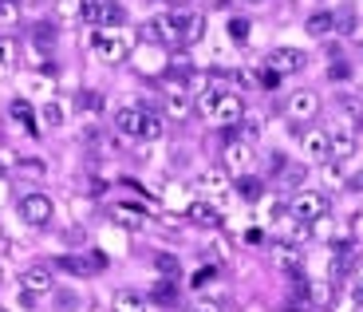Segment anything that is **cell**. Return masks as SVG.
I'll return each mask as SVG.
<instances>
[{"label": "cell", "mask_w": 363, "mask_h": 312, "mask_svg": "<svg viewBox=\"0 0 363 312\" xmlns=\"http://www.w3.org/2000/svg\"><path fill=\"white\" fill-rule=\"evenodd\" d=\"M201 36H206V16H201L198 9H190V24H186V36H182V44H198Z\"/></svg>", "instance_id": "obj_26"}, {"label": "cell", "mask_w": 363, "mask_h": 312, "mask_svg": "<svg viewBox=\"0 0 363 312\" xmlns=\"http://www.w3.org/2000/svg\"><path fill=\"white\" fill-rule=\"evenodd\" d=\"M111 4H118V0H111Z\"/></svg>", "instance_id": "obj_49"}, {"label": "cell", "mask_w": 363, "mask_h": 312, "mask_svg": "<svg viewBox=\"0 0 363 312\" xmlns=\"http://www.w3.org/2000/svg\"><path fill=\"white\" fill-rule=\"evenodd\" d=\"M20 289H24V293H32L40 301V296H48L55 289V277H52V269L48 265H32V269H24V273H20Z\"/></svg>", "instance_id": "obj_8"}, {"label": "cell", "mask_w": 363, "mask_h": 312, "mask_svg": "<svg viewBox=\"0 0 363 312\" xmlns=\"http://www.w3.org/2000/svg\"><path fill=\"white\" fill-rule=\"evenodd\" d=\"M83 241V230H67V245H79Z\"/></svg>", "instance_id": "obj_46"}, {"label": "cell", "mask_w": 363, "mask_h": 312, "mask_svg": "<svg viewBox=\"0 0 363 312\" xmlns=\"http://www.w3.org/2000/svg\"><path fill=\"white\" fill-rule=\"evenodd\" d=\"M83 16H87L95 28H123V24H127L123 9L111 4V0H87V12H83Z\"/></svg>", "instance_id": "obj_7"}, {"label": "cell", "mask_w": 363, "mask_h": 312, "mask_svg": "<svg viewBox=\"0 0 363 312\" xmlns=\"http://www.w3.org/2000/svg\"><path fill=\"white\" fill-rule=\"evenodd\" d=\"M16 67V40L0 36V72H12Z\"/></svg>", "instance_id": "obj_28"}, {"label": "cell", "mask_w": 363, "mask_h": 312, "mask_svg": "<svg viewBox=\"0 0 363 312\" xmlns=\"http://www.w3.org/2000/svg\"><path fill=\"white\" fill-rule=\"evenodd\" d=\"M229 36H233L237 44H245V40H249V24H245V20H233V24H229Z\"/></svg>", "instance_id": "obj_42"}, {"label": "cell", "mask_w": 363, "mask_h": 312, "mask_svg": "<svg viewBox=\"0 0 363 312\" xmlns=\"http://www.w3.org/2000/svg\"><path fill=\"white\" fill-rule=\"evenodd\" d=\"M162 107H166V115H170V119H190V111H194V95L186 91V87H178V83H170V87H166Z\"/></svg>", "instance_id": "obj_10"}, {"label": "cell", "mask_w": 363, "mask_h": 312, "mask_svg": "<svg viewBox=\"0 0 363 312\" xmlns=\"http://www.w3.org/2000/svg\"><path fill=\"white\" fill-rule=\"evenodd\" d=\"M328 150L336 162H347L355 155V130H344V127H332L328 130Z\"/></svg>", "instance_id": "obj_14"}, {"label": "cell", "mask_w": 363, "mask_h": 312, "mask_svg": "<svg viewBox=\"0 0 363 312\" xmlns=\"http://www.w3.org/2000/svg\"><path fill=\"white\" fill-rule=\"evenodd\" d=\"M115 312H146V301L135 293H118L115 296Z\"/></svg>", "instance_id": "obj_30"}, {"label": "cell", "mask_w": 363, "mask_h": 312, "mask_svg": "<svg viewBox=\"0 0 363 312\" xmlns=\"http://www.w3.org/2000/svg\"><path fill=\"white\" fill-rule=\"evenodd\" d=\"M91 52L99 55L103 64H118V60H127V36H118V28H95Z\"/></svg>", "instance_id": "obj_3"}, {"label": "cell", "mask_w": 363, "mask_h": 312, "mask_svg": "<svg viewBox=\"0 0 363 312\" xmlns=\"http://www.w3.org/2000/svg\"><path fill=\"white\" fill-rule=\"evenodd\" d=\"M257 206H261V221H264V225H281L284 210H289V206H284V194H261Z\"/></svg>", "instance_id": "obj_17"}, {"label": "cell", "mask_w": 363, "mask_h": 312, "mask_svg": "<svg viewBox=\"0 0 363 312\" xmlns=\"http://www.w3.org/2000/svg\"><path fill=\"white\" fill-rule=\"evenodd\" d=\"M209 281H213V269H201V273H198V281H194V285H209Z\"/></svg>", "instance_id": "obj_45"}, {"label": "cell", "mask_w": 363, "mask_h": 312, "mask_svg": "<svg viewBox=\"0 0 363 312\" xmlns=\"http://www.w3.org/2000/svg\"><path fill=\"white\" fill-rule=\"evenodd\" d=\"M9 115H12V123H16V127H24L28 130V135H40V119H36V111H32V107H28V103L24 99H16V103H12V107H9Z\"/></svg>", "instance_id": "obj_20"}, {"label": "cell", "mask_w": 363, "mask_h": 312, "mask_svg": "<svg viewBox=\"0 0 363 312\" xmlns=\"http://www.w3.org/2000/svg\"><path fill=\"white\" fill-rule=\"evenodd\" d=\"M190 312H225V308H221L218 301H206V296H198V301L190 304Z\"/></svg>", "instance_id": "obj_43"}, {"label": "cell", "mask_w": 363, "mask_h": 312, "mask_svg": "<svg viewBox=\"0 0 363 312\" xmlns=\"http://www.w3.org/2000/svg\"><path fill=\"white\" fill-rule=\"evenodd\" d=\"M143 107H118L115 111V130L127 138H138V130H143Z\"/></svg>", "instance_id": "obj_16"}, {"label": "cell", "mask_w": 363, "mask_h": 312, "mask_svg": "<svg viewBox=\"0 0 363 312\" xmlns=\"http://www.w3.org/2000/svg\"><path fill=\"white\" fill-rule=\"evenodd\" d=\"M352 293H355V301H363V261L352 265Z\"/></svg>", "instance_id": "obj_40"}, {"label": "cell", "mask_w": 363, "mask_h": 312, "mask_svg": "<svg viewBox=\"0 0 363 312\" xmlns=\"http://www.w3.org/2000/svg\"><path fill=\"white\" fill-rule=\"evenodd\" d=\"M289 312H296V308H289Z\"/></svg>", "instance_id": "obj_50"}, {"label": "cell", "mask_w": 363, "mask_h": 312, "mask_svg": "<svg viewBox=\"0 0 363 312\" xmlns=\"http://www.w3.org/2000/svg\"><path fill=\"white\" fill-rule=\"evenodd\" d=\"M249 162H253V147H249V143H241V138H229L225 147H221V166H225V170H233V174H245Z\"/></svg>", "instance_id": "obj_9"}, {"label": "cell", "mask_w": 363, "mask_h": 312, "mask_svg": "<svg viewBox=\"0 0 363 312\" xmlns=\"http://www.w3.org/2000/svg\"><path fill=\"white\" fill-rule=\"evenodd\" d=\"M328 79H352V64H344V60H336V64L328 67Z\"/></svg>", "instance_id": "obj_41"}, {"label": "cell", "mask_w": 363, "mask_h": 312, "mask_svg": "<svg viewBox=\"0 0 363 312\" xmlns=\"http://www.w3.org/2000/svg\"><path fill=\"white\" fill-rule=\"evenodd\" d=\"M347 174H344V162H336V158H328L324 162V186H344Z\"/></svg>", "instance_id": "obj_32"}, {"label": "cell", "mask_w": 363, "mask_h": 312, "mask_svg": "<svg viewBox=\"0 0 363 312\" xmlns=\"http://www.w3.org/2000/svg\"><path fill=\"white\" fill-rule=\"evenodd\" d=\"M352 24H355V12H352V9L336 16V32H352Z\"/></svg>", "instance_id": "obj_44"}, {"label": "cell", "mask_w": 363, "mask_h": 312, "mask_svg": "<svg viewBox=\"0 0 363 312\" xmlns=\"http://www.w3.org/2000/svg\"><path fill=\"white\" fill-rule=\"evenodd\" d=\"M24 91H28V95H40V99H52L55 79H52V75H28V79H24Z\"/></svg>", "instance_id": "obj_22"}, {"label": "cell", "mask_w": 363, "mask_h": 312, "mask_svg": "<svg viewBox=\"0 0 363 312\" xmlns=\"http://www.w3.org/2000/svg\"><path fill=\"white\" fill-rule=\"evenodd\" d=\"M221 95H225V87H221V83H213V87H201V91L194 95V111H198V115H206V119H213V115H218Z\"/></svg>", "instance_id": "obj_18"}, {"label": "cell", "mask_w": 363, "mask_h": 312, "mask_svg": "<svg viewBox=\"0 0 363 312\" xmlns=\"http://www.w3.org/2000/svg\"><path fill=\"white\" fill-rule=\"evenodd\" d=\"M87 12V0H55V16L60 20H79Z\"/></svg>", "instance_id": "obj_27"}, {"label": "cell", "mask_w": 363, "mask_h": 312, "mask_svg": "<svg viewBox=\"0 0 363 312\" xmlns=\"http://www.w3.org/2000/svg\"><path fill=\"white\" fill-rule=\"evenodd\" d=\"M194 190H201V194H221V198H225V190H229L225 166H209V170H201V174L194 178Z\"/></svg>", "instance_id": "obj_13"}, {"label": "cell", "mask_w": 363, "mask_h": 312, "mask_svg": "<svg viewBox=\"0 0 363 312\" xmlns=\"http://www.w3.org/2000/svg\"><path fill=\"white\" fill-rule=\"evenodd\" d=\"M186 218L194 221V225H221V210L218 206H209V202H186Z\"/></svg>", "instance_id": "obj_19"}, {"label": "cell", "mask_w": 363, "mask_h": 312, "mask_svg": "<svg viewBox=\"0 0 363 312\" xmlns=\"http://www.w3.org/2000/svg\"><path fill=\"white\" fill-rule=\"evenodd\" d=\"M328 210H332V202H328L324 190H296L292 202H289V218L308 221V225H316L320 218H328Z\"/></svg>", "instance_id": "obj_1"}, {"label": "cell", "mask_w": 363, "mask_h": 312, "mask_svg": "<svg viewBox=\"0 0 363 312\" xmlns=\"http://www.w3.org/2000/svg\"><path fill=\"white\" fill-rule=\"evenodd\" d=\"M237 4H261V0H237Z\"/></svg>", "instance_id": "obj_48"}, {"label": "cell", "mask_w": 363, "mask_h": 312, "mask_svg": "<svg viewBox=\"0 0 363 312\" xmlns=\"http://www.w3.org/2000/svg\"><path fill=\"white\" fill-rule=\"evenodd\" d=\"M0 20H4V24H16L20 20V0H0Z\"/></svg>", "instance_id": "obj_36"}, {"label": "cell", "mask_w": 363, "mask_h": 312, "mask_svg": "<svg viewBox=\"0 0 363 312\" xmlns=\"http://www.w3.org/2000/svg\"><path fill=\"white\" fill-rule=\"evenodd\" d=\"M264 67H272L277 75H296L308 67V52H300V48H272Z\"/></svg>", "instance_id": "obj_4"}, {"label": "cell", "mask_w": 363, "mask_h": 312, "mask_svg": "<svg viewBox=\"0 0 363 312\" xmlns=\"http://www.w3.org/2000/svg\"><path fill=\"white\" fill-rule=\"evenodd\" d=\"M44 158H20L16 162V174H24V178H44Z\"/></svg>", "instance_id": "obj_33"}, {"label": "cell", "mask_w": 363, "mask_h": 312, "mask_svg": "<svg viewBox=\"0 0 363 312\" xmlns=\"http://www.w3.org/2000/svg\"><path fill=\"white\" fill-rule=\"evenodd\" d=\"M237 127H241V130H245V135L257 143V138H261V115H245V119L237 123Z\"/></svg>", "instance_id": "obj_37"}, {"label": "cell", "mask_w": 363, "mask_h": 312, "mask_svg": "<svg viewBox=\"0 0 363 312\" xmlns=\"http://www.w3.org/2000/svg\"><path fill=\"white\" fill-rule=\"evenodd\" d=\"M40 123H44L48 130H60V127H64V107H60V99H44V111H40Z\"/></svg>", "instance_id": "obj_23"}, {"label": "cell", "mask_w": 363, "mask_h": 312, "mask_svg": "<svg viewBox=\"0 0 363 312\" xmlns=\"http://www.w3.org/2000/svg\"><path fill=\"white\" fill-rule=\"evenodd\" d=\"M277 257H281V269H284L289 277H296V281L304 277V261H300L296 249H277Z\"/></svg>", "instance_id": "obj_25"}, {"label": "cell", "mask_w": 363, "mask_h": 312, "mask_svg": "<svg viewBox=\"0 0 363 312\" xmlns=\"http://www.w3.org/2000/svg\"><path fill=\"white\" fill-rule=\"evenodd\" d=\"M344 186H352V190H363V174H355V178H347Z\"/></svg>", "instance_id": "obj_47"}, {"label": "cell", "mask_w": 363, "mask_h": 312, "mask_svg": "<svg viewBox=\"0 0 363 312\" xmlns=\"http://www.w3.org/2000/svg\"><path fill=\"white\" fill-rule=\"evenodd\" d=\"M16 213H20V221H24V225H32V230H44V225H52L55 206H52V198H48V194L32 190V194H24V198L16 202Z\"/></svg>", "instance_id": "obj_2"}, {"label": "cell", "mask_w": 363, "mask_h": 312, "mask_svg": "<svg viewBox=\"0 0 363 312\" xmlns=\"http://www.w3.org/2000/svg\"><path fill=\"white\" fill-rule=\"evenodd\" d=\"M213 119H218L221 127L237 130V123L245 119V103H241V95H233V91H225V95H221V103H218V115H213Z\"/></svg>", "instance_id": "obj_11"}, {"label": "cell", "mask_w": 363, "mask_h": 312, "mask_svg": "<svg viewBox=\"0 0 363 312\" xmlns=\"http://www.w3.org/2000/svg\"><path fill=\"white\" fill-rule=\"evenodd\" d=\"M300 150H304L308 162H328L332 158V150H328V130H304L300 135Z\"/></svg>", "instance_id": "obj_12"}, {"label": "cell", "mask_w": 363, "mask_h": 312, "mask_svg": "<svg viewBox=\"0 0 363 312\" xmlns=\"http://www.w3.org/2000/svg\"><path fill=\"white\" fill-rule=\"evenodd\" d=\"M304 28H308V36H332L336 32V16L332 12H312Z\"/></svg>", "instance_id": "obj_21"}, {"label": "cell", "mask_w": 363, "mask_h": 312, "mask_svg": "<svg viewBox=\"0 0 363 312\" xmlns=\"http://www.w3.org/2000/svg\"><path fill=\"white\" fill-rule=\"evenodd\" d=\"M300 182H304V166H289V170H281V194H296Z\"/></svg>", "instance_id": "obj_29"}, {"label": "cell", "mask_w": 363, "mask_h": 312, "mask_svg": "<svg viewBox=\"0 0 363 312\" xmlns=\"http://www.w3.org/2000/svg\"><path fill=\"white\" fill-rule=\"evenodd\" d=\"M281 233H284V238H289V241H296V245H300V241H308V238H316V233H312V225H308V221H296V218L281 221Z\"/></svg>", "instance_id": "obj_24"}, {"label": "cell", "mask_w": 363, "mask_h": 312, "mask_svg": "<svg viewBox=\"0 0 363 312\" xmlns=\"http://www.w3.org/2000/svg\"><path fill=\"white\" fill-rule=\"evenodd\" d=\"M284 115H289L292 123H308L320 115V95L316 91H292L289 103H284Z\"/></svg>", "instance_id": "obj_6"}, {"label": "cell", "mask_w": 363, "mask_h": 312, "mask_svg": "<svg viewBox=\"0 0 363 312\" xmlns=\"http://www.w3.org/2000/svg\"><path fill=\"white\" fill-rule=\"evenodd\" d=\"M79 111H87V115L95 111V115H99V111H103V95L99 91H83L79 95Z\"/></svg>", "instance_id": "obj_35"}, {"label": "cell", "mask_w": 363, "mask_h": 312, "mask_svg": "<svg viewBox=\"0 0 363 312\" xmlns=\"http://www.w3.org/2000/svg\"><path fill=\"white\" fill-rule=\"evenodd\" d=\"M174 296H178V293H174V281H170V277H166V281H158V285H155V301L170 304Z\"/></svg>", "instance_id": "obj_38"}, {"label": "cell", "mask_w": 363, "mask_h": 312, "mask_svg": "<svg viewBox=\"0 0 363 312\" xmlns=\"http://www.w3.org/2000/svg\"><path fill=\"white\" fill-rule=\"evenodd\" d=\"M60 269H64V273H75V277H95V273L107 269V253H99V249H91V253H83V257L64 253V257H60Z\"/></svg>", "instance_id": "obj_5"}, {"label": "cell", "mask_w": 363, "mask_h": 312, "mask_svg": "<svg viewBox=\"0 0 363 312\" xmlns=\"http://www.w3.org/2000/svg\"><path fill=\"white\" fill-rule=\"evenodd\" d=\"M0 312H4V308H0Z\"/></svg>", "instance_id": "obj_51"}, {"label": "cell", "mask_w": 363, "mask_h": 312, "mask_svg": "<svg viewBox=\"0 0 363 312\" xmlns=\"http://www.w3.org/2000/svg\"><path fill=\"white\" fill-rule=\"evenodd\" d=\"M111 221H115V225H123V230H143L150 218H146V210H138V206L118 202V206H111Z\"/></svg>", "instance_id": "obj_15"}, {"label": "cell", "mask_w": 363, "mask_h": 312, "mask_svg": "<svg viewBox=\"0 0 363 312\" xmlns=\"http://www.w3.org/2000/svg\"><path fill=\"white\" fill-rule=\"evenodd\" d=\"M162 119H158V115H150V111H146L143 115V130H138V138H146V143H150V138H162Z\"/></svg>", "instance_id": "obj_31"}, {"label": "cell", "mask_w": 363, "mask_h": 312, "mask_svg": "<svg viewBox=\"0 0 363 312\" xmlns=\"http://www.w3.org/2000/svg\"><path fill=\"white\" fill-rule=\"evenodd\" d=\"M155 265H158V273H166V277H170V281H174V277H178V261H174L170 253H158V261H155Z\"/></svg>", "instance_id": "obj_39"}, {"label": "cell", "mask_w": 363, "mask_h": 312, "mask_svg": "<svg viewBox=\"0 0 363 312\" xmlns=\"http://www.w3.org/2000/svg\"><path fill=\"white\" fill-rule=\"evenodd\" d=\"M237 190H241V198H245V202H257V198H261V178L241 174V178H237Z\"/></svg>", "instance_id": "obj_34"}]
</instances>
